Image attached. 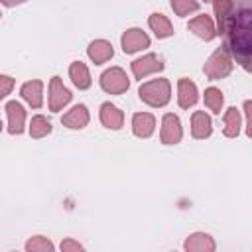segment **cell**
Returning a JSON list of instances; mask_svg holds the SVG:
<instances>
[{
    "mask_svg": "<svg viewBox=\"0 0 252 252\" xmlns=\"http://www.w3.org/2000/svg\"><path fill=\"white\" fill-rule=\"evenodd\" d=\"M222 35L228 37V51L236 57V61L248 71L250 69V57H252V8L250 0H242L240 4H234Z\"/></svg>",
    "mask_w": 252,
    "mask_h": 252,
    "instance_id": "6da1fadb",
    "label": "cell"
},
{
    "mask_svg": "<svg viewBox=\"0 0 252 252\" xmlns=\"http://www.w3.org/2000/svg\"><path fill=\"white\" fill-rule=\"evenodd\" d=\"M138 96H140L142 102H146L154 108H161L171 98V85H169L167 79H154L150 83L140 85Z\"/></svg>",
    "mask_w": 252,
    "mask_h": 252,
    "instance_id": "7a4b0ae2",
    "label": "cell"
},
{
    "mask_svg": "<svg viewBox=\"0 0 252 252\" xmlns=\"http://www.w3.org/2000/svg\"><path fill=\"white\" fill-rule=\"evenodd\" d=\"M230 71H232V57H230V51H228L226 45L215 49L213 55L207 59V63H205V67H203L205 77L211 79V81L224 79Z\"/></svg>",
    "mask_w": 252,
    "mask_h": 252,
    "instance_id": "3957f363",
    "label": "cell"
},
{
    "mask_svg": "<svg viewBox=\"0 0 252 252\" xmlns=\"http://www.w3.org/2000/svg\"><path fill=\"white\" fill-rule=\"evenodd\" d=\"M100 87L104 93L108 94H120V93H126L128 87H130V81L124 73V69L120 67H110L106 69L102 75H100Z\"/></svg>",
    "mask_w": 252,
    "mask_h": 252,
    "instance_id": "277c9868",
    "label": "cell"
},
{
    "mask_svg": "<svg viewBox=\"0 0 252 252\" xmlns=\"http://www.w3.org/2000/svg\"><path fill=\"white\" fill-rule=\"evenodd\" d=\"M71 98H73V94L63 85V81L59 77H51V81H49V110L59 112L63 106H67L71 102Z\"/></svg>",
    "mask_w": 252,
    "mask_h": 252,
    "instance_id": "5b68a950",
    "label": "cell"
},
{
    "mask_svg": "<svg viewBox=\"0 0 252 252\" xmlns=\"http://www.w3.org/2000/svg\"><path fill=\"white\" fill-rule=\"evenodd\" d=\"M181 136H183V130H181L179 118L175 114H171V112L163 114V118H161V134H159L161 144H165V146L179 144Z\"/></svg>",
    "mask_w": 252,
    "mask_h": 252,
    "instance_id": "8992f818",
    "label": "cell"
},
{
    "mask_svg": "<svg viewBox=\"0 0 252 252\" xmlns=\"http://www.w3.org/2000/svg\"><path fill=\"white\" fill-rule=\"evenodd\" d=\"M130 67H132L134 77L142 81V79H146L148 75L161 71V69H163V61H161L156 53H148V55H144V57H140V59H134Z\"/></svg>",
    "mask_w": 252,
    "mask_h": 252,
    "instance_id": "52a82bcc",
    "label": "cell"
},
{
    "mask_svg": "<svg viewBox=\"0 0 252 252\" xmlns=\"http://www.w3.org/2000/svg\"><path fill=\"white\" fill-rule=\"evenodd\" d=\"M120 43H122V49L124 53H136L140 49H146L150 47V37L146 32H142L140 28H130L122 33L120 37Z\"/></svg>",
    "mask_w": 252,
    "mask_h": 252,
    "instance_id": "ba28073f",
    "label": "cell"
},
{
    "mask_svg": "<svg viewBox=\"0 0 252 252\" xmlns=\"http://www.w3.org/2000/svg\"><path fill=\"white\" fill-rule=\"evenodd\" d=\"M6 114H8V132L10 134H22L24 132V122H26V110L18 100H10L6 104Z\"/></svg>",
    "mask_w": 252,
    "mask_h": 252,
    "instance_id": "9c48e42d",
    "label": "cell"
},
{
    "mask_svg": "<svg viewBox=\"0 0 252 252\" xmlns=\"http://www.w3.org/2000/svg\"><path fill=\"white\" fill-rule=\"evenodd\" d=\"M189 30H191L197 37H201V39H205V41H211V39L217 35L215 22H213L207 14H201V16H197V18H193V20L189 22Z\"/></svg>",
    "mask_w": 252,
    "mask_h": 252,
    "instance_id": "30bf717a",
    "label": "cell"
},
{
    "mask_svg": "<svg viewBox=\"0 0 252 252\" xmlns=\"http://www.w3.org/2000/svg\"><path fill=\"white\" fill-rule=\"evenodd\" d=\"M199 93H197V85L189 79H179L177 81V104L181 108H189L197 102Z\"/></svg>",
    "mask_w": 252,
    "mask_h": 252,
    "instance_id": "8fae6325",
    "label": "cell"
},
{
    "mask_svg": "<svg viewBox=\"0 0 252 252\" xmlns=\"http://www.w3.org/2000/svg\"><path fill=\"white\" fill-rule=\"evenodd\" d=\"M156 130V118L150 112H136L132 116V132L138 138H150Z\"/></svg>",
    "mask_w": 252,
    "mask_h": 252,
    "instance_id": "7c38bea8",
    "label": "cell"
},
{
    "mask_svg": "<svg viewBox=\"0 0 252 252\" xmlns=\"http://www.w3.org/2000/svg\"><path fill=\"white\" fill-rule=\"evenodd\" d=\"M87 53H89V57H91V61L94 65H102L114 55V49L106 39H94V41L89 43Z\"/></svg>",
    "mask_w": 252,
    "mask_h": 252,
    "instance_id": "4fadbf2b",
    "label": "cell"
},
{
    "mask_svg": "<svg viewBox=\"0 0 252 252\" xmlns=\"http://www.w3.org/2000/svg\"><path fill=\"white\" fill-rule=\"evenodd\" d=\"M98 116H100L102 126H106V128H110V130H120L122 124H124V114H122V110H120L118 106L110 104V102H104V104L100 106Z\"/></svg>",
    "mask_w": 252,
    "mask_h": 252,
    "instance_id": "5bb4252c",
    "label": "cell"
},
{
    "mask_svg": "<svg viewBox=\"0 0 252 252\" xmlns=\"http://www.w3.org/2000/svg\"><path fill=\"white\" fill-rule=\"evenodd\" d=\"M20 94L30 106L39 108L43 104V83L41 81H28L22 85Z\"/></svg>",
    "mask_w": 252,
    "mask_h": 252,
    "instance_id": "9a60e30c",
    "label": "cell"
},
{
    "mask_svg": "<svg viewBox=\"0 0 252 252\" xmlns=\"http://www.w3.org/2000/svg\"><path fill=\"white\" fill-rule=\"evenodd\" d=\"M61 122H63V126H67V128H71V130H81V128H85V126L89 124V110H87V106H85V104L73 106L67 114H63Z\"/></svg>",
    "mask_w": 252,
    "mask_h": 252,
    "instance_id": "2e32d148",
    "label": "cell"
},
{
    "mask_svg": "<svg viewBox=\"0 0 252 252\" xmlns=\"http://www.w3.org/2000/svg\"><path fill=\"white\" fill-rule=\"evenodd\" d=\"M211 132H213L211 116L205 114L203 110L193 112V116H191V134H193V138H197V140H205V138L211 136Z\"/></svg>",
    "mask_w": 252,
    "mask_h": 252,
    "instance_id": "e0dca14e",
    "label": "cell"
},
{
    "mask_svg": "<svg viewBox=\"0 0 252 252\" xmlns=\"http://www.w3.org/2000/svg\"><path fill=\"white\" fill-rule=\"evenodd\" d=\"M69 77H71V81H73V85L77 87V89H81V91H85V89H89L91 87V73H89V69H87V65L83 63V61H73L71 65H69Z\"/></svg>",
    "mask_w": 252,
    "mask_h": 252,
    "instance_id": "ac0fdd59",
    "label": "cell"
},
{
    "mask_svg": "<svg viewBox=\"0 0 252 252\" xmlns=\"http://www.w3.org/2000/svg\"><path fill=\"white\" fill-rule=\"evenodd\" d=\"M183 246L189 252H213L215 250V240L209 234H205V232H193L185 240Z\"/></svg>",
    "mask_w": 252,
    "mask_h": 252,
    "instance_id": "d6986e66",
    "label": "cell"
},
{
    "mask_svg": "<svg viewBox=\"0 0 252 252\" xmlns=\"http://www.w3.org/2000/svg\"><path fill=\"white\" fill-rule=\"evenodd\" d=\"M213 8H215V16H217V26H215V30H217L219 35H222L224 24H226V20H228L232 8H234V2H232V0H213Z\"/></svg>",
    "mask_w": 252,
    "mask_h": 252,
    "instance_id": "ffe728a7",
    "label": "cell"
},
{
    "mask_svg": "<svg viewBox=\"0 0 252 252\" xmlns=\"http://www.w3.org/2000/svg\"><path fill=\"white\" fill-rule=\"evenodd\" d=\"M148 24H150V28H152V32L156 33L158 39H163V37L173 35V26H171V22L163 14H152L150 20H148Z\"/></svg>",
    "mask_w": 252,
    "mask_h": 252,
    "instance_id": "44dd1931",
    "label": "cell"
},
{
    "mask_svg": "<svg viewBox=\"0 0 252 252\" xmlns=\"http://www.w3.org/2000/svg\"><path fill=\"white\" fill-rule=\"evenodd\" d=\"M222 122H224V130H222L224 136H226V138H236L238 132H240V112H238L234 106H230V108L224 112Z\"/></svg>",
    "mask_w": 252,
    "mask_h": 252,
    "instance_id": "7402d4cb",
    "label": "cell"
},
{
    "mask_svg": "<svg viewBox=\"0 0 252 252\" xmlns=\"http://www.w3.org/2000/svg\"><path fill=\"white\" fill-rule=\"evenodd\" d=\"M222 102H224V96H222L220 89H217V87H209V89L205 91V106H207L211 112L220 114Z\"/></svg>",
    "mask_w": 252,
    "mask_h": 252,
    "instance_id": "603a6c76",
    "label": "cell"
},
{
    "mask_svg": "<svg viewBox=\"0 0 252 252\" xmlns=\"http://www.w3.org/2000/svg\"><path fill=\"white\" fill-rule=\"evenodd\" d=\"M49 132H51V122H49L45 116L35 114V116L32 118V122H30V136H32V138H43V136H47Z\"/></svg>",
    "mask_w": 252,
    "mask_h": 252,
    "instance_id": "cb8c5ba5",
    "label": "cell"
},
{
    "mask_svg": "<svg viewBox=\"0 0 252 252\" xmlns=\"http://www.w3.org/2000/svg\"><path fill=\"white\" fill-rule=\"evenodd\" d=\"M26 250L28 252H51L53 250V242L47 240L45 236H33L26 242Z\"/></svg>",
    "mask_w": 252,
    "mask_h": 252,
    "instance_id": "d4e9b609",
    "label": "cell"
},
{
    "mask_svg": "<svg viewBox=\"0 0 252 252\" xmlns=\"http://www.w3.org/2000/svg\"><path fill=\"white\" fill-rule=\"evenodd\" d=\"M171 8L177 16H187L199 10V2L197 0H171Z\"/></svg>",
    "mask_w": 252,
    "mask_h": 252,
    "instance_id": "484cf974",
    "label": "cell"
},
{
    "mask_svg": "<svg viewBox=\"0 0 252 252\" xmlns=\"http://www.w3.org/2000/svg\"><path fill=\"white\" fill-rule=\"evenodd\" d=\"M12 89H14V79L8 77V75H0V100H2L6 94H10Z\"/></svg>",
    "mask_w": 252,
    "mask_h": 252,
    "instance_id": "4316f807",
    "label": "cell"
},
{
    "mask_svg": "<svg viewBox=\"0 0 252 252\" xmlns=\"http://www.w3.org/2000/svg\"><path fill=\"white\" fill-rule=\"evenodd\" d=\"M61 250H63V252H81V250H83V244H79V242L67 238V240L61 242Z\"/></svg>",
    "mask_w": 252,
    "mask_h": 252,
    "instance_id": "83f0119b",
    "label": "cell"
},
{
    "mask_svg": "<svg viewBox=\"0 0 252 252\" xmlns=\"http://www.w3.org/2000/svg\"><path fill=\"white\" fill-rule=\"evenodd\" d=\"M250 106H252L250 100H246V102H244V110H246V136H252V128H250V126H252V120H250Z\"/></svg>",
    "mask_w": 252,
    "mask_h": 252,
    "instance_id": "f1b7e54d",
    "label": "cell"
},
{
    "mask_svg": "<svg viewBox=\"0 0 252 252\" xmlns=\"http://www.w3.org/2000/svg\"><path fill=\"white\" fill-rule=\"evenodd\" d=\"M4 6H18V4H22V2H26V0H0Z\"/></svg>",
    "mask_w": 252,
    "mask_h": 252,
    "instance_id": "f546056e",
    "label": "cell"
},
{
    "mask_svg": "<svg viewBox=\"0 0 252 252\" xmlns=\"http://www.w3.org/2000/svg\"><path fill=\"white\" fill-rule=\"evenodd\" d=\"M2 126H4V124H2V120H0V132H2Z\"/></svg>",
    "mask_w": 252,
    "mask_h": 252,
    "instance_id": "4dcf8cb0",
    "label": "cell"
},
{
    "mask_svg": "<svg viewBox=\"0 0 252 252\" xmlns=\"http://www.w3.org/2000/svg\"><path fill=\"white\" fill-rule=\"evenodd\" d=\"M205 2H211V0H205Z\"/></svg>",
    "mask_w": 252,
    "mask_h": 252,
    "instance_id": "1f68e13d",
    "label": "cell"
},
{
    "mask_svg": "<svg viewBox=\"0 0 252 252\" xmlns=\"http://www.w3.org/2000/svg\"><path fill=\"white\" fill-rule=\"evenodd\" d=\"M0 16H2V14H0Z\"/></svg>",
    "mask_w": 252,
    "mask_h": 252,
    "instance_id": "d6a6232c",
    "label": "cell"
}]
</instances>
